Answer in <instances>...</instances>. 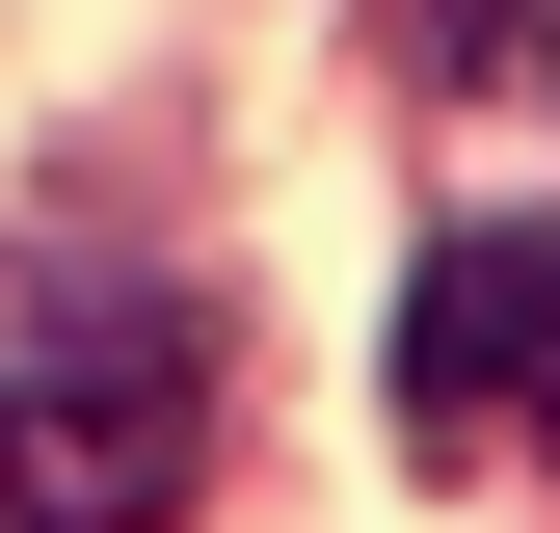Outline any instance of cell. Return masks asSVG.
Listing matches in <instances>:
<instances>
[{
  "mask_svg": "<svg viewBox=\"0 0 560 533\" xmlns=\"http://www.w3.org/2000/svg\"><path fill=\"white\" fill-rule=\"evenodd\" d=\"M0 507H27V533H161L187 507V347L0 374Z\"/></svg>",
  "mask_w": 560,
  "mask_h": 533,
  "instance_id": "7a4b0ae2",
  "label": "cell"
},
{
  "mask_svg": "<svg viewBox=\"0 0 560 533\" xmlns=\"http://www.w3.org/2000/svg\"><path fill=\"white\" fill-rule=\"evenodd\" d=\"M0 533H27V507H0Z\"/></svg>",
  "mask_w": 560,
  "mask_h": 533,
  "instance_id": "3957f363",
  "label": "cell"
},
{
  "mask_svg": "<svg viewBox=\"0 0 560 533\" xmlns=\"http://www.w3.org/2000/svg\"><path fill=\"white\" fill-rule=\"evenodd\" d=\"M400 427L480 453V427H560V214H454L428 294H400Z\"/></svg>",
  "mask_w": 560,
  "mask_h": 533,
  "instance_id": "6da1fadb",
  "label": "cell"
}]
</instances>
